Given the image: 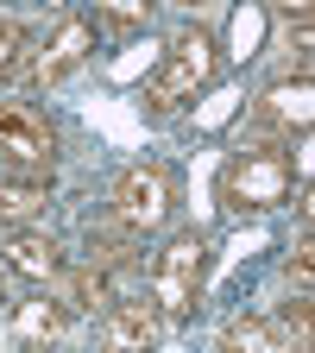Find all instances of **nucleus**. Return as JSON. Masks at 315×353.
<instances>
[{
  "label": "nucleus",
  "mask_w": 315,
  "mask_h": 353,
  "mask_svg": "<svg viewBox=\"0 0 315 353\" xmlns=\"http://www.w3.org/2000/svg\"><path fill=\"white\" fill-rule=\"evenodd\" d=\"M290 196V152L278 139H246L221 170V202L234 214H265Z\"/></svg>",
  "instance_id": "nucleus-1"
},
{
  "label": "nucleus",
  "mask_w": 315,
  "mask_h": 353,
  "mask_svg": "<svg viewBox=\"0 0 315 353\" xmlns=\"http://www.w3.org/2000/svg\"><path fill=\"white\" fill-rule=\"evenodd\" d=\"M214 70H221L214 38H208L202 26L176 32V38H170V51H164V63H158V76L145 82V108H152V114H176V108H190L202 88L214 82Z\"/></svg>",
  "instance_id": "nucleus-2"
},
{
  "label": "nucleus",
  "mask_w": 315,
  "mask_h": 353,
  "mask_svg": "<svg viewBox=\"0 0 315 353\" xmlns=\"http://www.w3.org/2000/svg\"><path fill=\"white\" fill-rule=\"evenodd\" d=\"M170 208H176V183H170L164 164H126L120 183H114V196H108V214L120 221V228H132L139 240L164 228Z\"/></svg>",
  "instance_id": "nucleus-3"
},
{
  "label": "nucleus",
  "mask_w": 315,
  "mask_h": 353,
  "mask_svg": "<svg viewBox=\"0 0 315 353\" xmlns=\"http://www.w3.org/2000/svg\"><path fill=\"white\" fill-rule=\"evenodd\" d=\"M202 278H208V240L202 234H176L158 252V309H164V322H183L196 309Z\"/></svg>",
  "instance_id": "nucleus-4"
},
{
  "label": "nucleus",
  "mask_w": 315,
  "mask_h": 353,
  "mask_svg": "<svg viewBox=\"0 0 315 353\" xmlns=\"http://www.w3.org/2000/svg\"><path fill=\"white\" fill-rule=\"evenodd\" d=\"M51 152H57V132L44 114L32 108H13L0 101V158L19 164V170H51Z\"/></svg>",
  "instance_id": "nucleus-5"
},
{
  "label": "nucleus",
  "mask_w": 315,
  "mask_h": 353,
  "mask_svg": "<svg viewBox=\"0 0 315 353\" xmlns=\"http://www.w3.org/2000/svg\"><path fill=\"white\" fill-rule=\"evenodd\" d=\"M88 44H95L88 19H63V26L51 32V44L38 51V63H32V88H57L70 70H82V63H88Z\"/></svg>",
  "instance_id": "nucleus-6"
},
{
  "label": "nucleus",
  "mask_w": 315,
  "mask_h": 353,
  "mask_svg": "<svg viewBox=\"0 0 315 353\" xmlns=\"http://www.w3.org/2000/svg\"><path fill=\"white\" fill-rule=\"evenodd\" d=\"M309 114H315V88H309V76H284V82H272V88L258 95V108H252V120H258L265 132H303Z\"/></svg>",
  "instance_id": "nucleus-7"
},
{
  "label": "nucleus",
  "mask_w": 315,
  "mask_h": 353,
  "mask_svg": "<svg viewBox=\"0 0 315 353\" xmlns=\"http://www.w3.org/2000/svg\"><path fill=\"white\" fill-rule=\"evenodd\" d=\"M0 259H7V272L26 278V284H51V278H63V252H57V240H51V234H32V228H13V240L0 246Z\"/></svg>",
  "instance_id": "nucleus-8"
},
{
  "label": "nucleus",
  "mask_w": 315,
  "mask_h": 353,
  "mask_svg": "<svg viewBox=\"0 0 315 353\" xmlns=\"http://www.w3.org/2000/svg\"><path fill=\"white\" fill-rule=\"evenodd\" d=\"M164 334V309L158 303H108V322H101V341L108 347H152Z\"/></svg>",
  "instance_id": "nucleus-9"
},
{
  "label": "nucleus",
  "mask_w": 315,
  "mask_h": 353,
  "mask_svg": "<svg viewBox=\"0 0 315 353\" xmlns=\"http://www.w3.org/2000/svg\"><path fill=\"white\" fill-rule=\"evenodd\" d=\"M44 208H51V170L7 176V183H0V221H7V228H32Z\"/></svg>",
  "instance_id": "nucleus-10"
},
{
  "label": "nucleus",
  "mask_w": 315,
  "mask_h": 353,
  "mask_svg": "<svg viewBox=\"0 0 315 353\" xmlns=\"http://www.w3.org/2000/svg\"><path fill=\"white\" fill-rule=\"evenodd\" d=\"M132 252H139V234L120 228L114 214H101L95 228H88V265H101V272H120V265H132Z\"/></svg>",
  "instance_id": "nucleus-11"
},
{
  "label": "nucleus",
  "mask_w": 315,
  "mask_h": 353,
  "mask_svg": "<svg viewBox=\"0 0 315 353\" xmlns=\"http://www.w3.org/2000/svg\"><path fill=\"white\" fill-rule=\"evenodd\" d=\"M57 303H63V309H88V316H95V309L114 303V284H108L101 265H82V272L63 278V296H57Z\"/></svg>",
  "instance_id": "nucleus-12"
},
{
  "label": "nucleus",
  "mask_w": 315,
  "mask_h": 353,
  "mask_svg": "<svg viewBox=\"0 0 315 353\" xmlns=\"http://www.w3.org/2000/svg\"><path fill=\"white\" fill-rule=\"evenodd\" d=\"M63 316H70V309L63 303H26L19 309V322H13V341H51V334H63Z\"/></svg>",
  "instance_id": "nucleus-13"
},
{
  "label": "nucleus",
  "mask_w": 315,
  "mask_h": 353,
  "mask_svg": "<svg viewBox=\"0 0 315 353\" xmlns=\"http://www.w3.org/2000/svg\"><path fill=\"white\" fill-rule=\"evenodd\" d=\"M221 347H284V334L272 322H258V316H240V322L221 328Z\"/></svg>",
  "instance_id": "nucleus-14"
},
{
  "label": "nucleus",
  "mask_w": 315,
  "mask_h": 353,
  "mask_svg": "<svg viewBox=\"0 0 315 353\" xmlns=\"http://www.w3.org/2000/svg\"><path fill=\"white\" fill-rule=\"evenodd\" d=\"M152 7H158V0H101V13H108L114 26H145Z\"/></svg>",
  "instance_id": "nucleus-15"
},
{
  "label": "nucleus",
  "mask_w": 315,
  "mask_h": 353,
  "mask_svg": "<svg viewBox=\"0 0 315 353\" xmlns=\"http://www.w3.org/2000/svg\"><path fill=\"white\" fill-rule=\"evenodd\" d=\"M19 44H26L19 19H0V82H7V76L19 70Z\"/></svg>",
  "instance_id": "nucleus-16"
},
{
  "label": "nucleus",
  "mask_w": 315,
  "mask_h": 353,
  "mask_svg": "<svg viewBox=\"0 0 315 353\" xmlns=\"http://www.w3.org/2000/svg\"><path fill=\"white\" fill-rule=\"evenodd\" d=\"M278 334H284V341H296V347H309V296L284 303V322H278Z\"/></svg>",
  "instance_id": "nucleus-17"
},
{
  "label": "nucleus",
  "mask_w": 315,
  "mask_h": 353,
  "mask_svg": "<svg viewBox=\"0 0 315 353\" xmlns=\"http://www.w3.org/2000/svg\"><path fill=\"white\" fill-rule=\"evenodd\" d=\"M309 252H315V246L303 240V246H296V259H290V278H296V284H309V272H315V259H309Z\"/></svg>",
  "instance_id": "nucleus-18"
},
{
  "label": "nucleus",
  "mask_w": 315,
  "mask_h": 353,
  "mask_svg": "<svg viewBox=\"0 0 315 353\" xmlns=\"http://www.w3.org/2000/svg\"><path fill=\"white\" fill-rule=\"evenodd\" d=\"M278 7H290V13H309V0H278Z\"/></svg>",
  "instance_id": "nucleus-19"
},
{
  "label": "nucleus",
  "mask_w": 315,
  "mask_h": 353,
  "mask_svg": "<svg viewBox=\"0 0 315 353\" xmlns=\"http://www.w3.org/2000/svg\"><path fill=\"white\" fill-rule=\"evenodd\" d=\"M183 7H202V0H183Z\"/></svg>",
  "instance_id": "nucleus-20"
}]
</instances>
